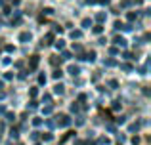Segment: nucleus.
<instances>
[{
	"label": "nucleus",
	"instance_id": "f257e3e1",
	"mask_svg": "<svg viewBox=\"0 0 151 145\" xmlns=\"http://www.w3.org/2000/svg\"><path fill=\"white\" fill-rule=\"evenodd\" d=\"M38 65V56H33L31 57V69H35Z\"/></svg>",
	"mask_w": 151,
	"mask_h": 145
},
{
	"label": "nucleus",
	"instance_id": "f03ea898",
	"mask_svg": "<svg viewBox=\"0 0 151 145\" xmlns=\"http://www.w3.org/2000/svg\"><path fill=\"white\" fill-rule=\"evenodd\" d=\"M19 40H21V42H27V40H31V34H29V33H23L21 36H19Z\"/></svg>",
	"mask_w": 151,
	"mask_h": 145
},
{
	"label": "nucleus",
	"instance_id": "7ed1b4c3",
	"mask_svg": "<svg viewBox=\"0 0 151 145\" xmlns=\"http://www.w3.org/2000/svg\"><path fill=\"white\" fill-rule=\"evenodd\" d=\"M115 44H119V46H124V44H126V40H124V38H121V36H117V38H115Z\"/></svg>",
	"mask_w": 151,
	"mask_h": 145
},
{
	"label": "nucleus",
	"instance_id": "20e7f679",
	"mask_svg": "<svg viewBox=\"0 0 151 145\" xmlns=\"http://www.w3.org/2000/svg\"><path fill=\"white\" fill-rule=\"evenodd\" d=\"M69 73H71V74H78V67H75V65H71V67H69Z\"/></svg>",
	"mask_w": 151,
	"mask_h": 145
},
{
	"label": "nucleus",
	"instance_id": "39448f33",
	"mask_svg": "<svg viewBox=\"0 0 151 145\" xmlns=\"http://www.w3.org/2000/svg\"><path fill=\"white\" fill-rule=\"evenodd\" d=\"M55 94H63V86H61V84L55 86Z\"/></svg>",
	"mask_w": 151,
	"mask_h": 145
},
{
	"label": "nucleus",
	"instance_id": "423d86ee",
	"mask_svg": "<svg viewBox=\"0 0 151 145\" xmlns=\"http://www.w3.org/2000/svg\"><path fill=\"white\" fill-rule=\"evenodd\" d=\"M73 38H81V31H73Z\"/></svg>",
	"mask_w": 151,
	"mask_h": 145
},
{
	"label": "nucleus",
	"instance_id": "0eeeda50",
	"mask_svg": "<svg viewBox=\"0 0 151 145\" xmlns=\"http://www.w3.org/2000/svg\"><path fill=\"white\" fill-rule=\"evenodd\" d=\"M55 46H58V50L63 48V40H58V42H55Z\"/></svg>",
	"mask_w": 151,
	"mask_h": 145
}]
</instances>
